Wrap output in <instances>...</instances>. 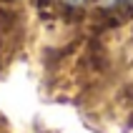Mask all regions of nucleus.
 <instances>
[{
    "mask_svg": "<svg viewBox=\"0 0 133 133\" xmlns=\"http://www.w3.org/2000/svg\"><path fill=\"white\" fill-rule=\"evenodd\" d=\"M3 3H8V0H3Z\"/></svg>",
    "mask_w": 133,
    "mask_h": 133,
    "instance_id": "obj_2",
    "label": "nucleus"
},
{
    "mask_svg": "<svg viewBox=\"0 0 133 133\" xmlns=\"http://www.w3.org/2000/svg\"><path fill=\"white\" fill-rule=\"evenodd\" d=\"M68 3H81V0H68Z\"/></svg>",
    "mask_w": 133,
    "mask_h": 133,
    "instance_id": "obj_1",
    "label": "nucleus"
}]
</instances>
